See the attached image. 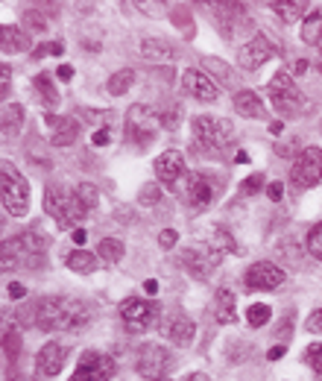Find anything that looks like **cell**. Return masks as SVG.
<instances>
[{
  "mask_svg": "<svg viewBox=\"0 0 322 381\" xmlns=\"http://www.w3.org/2000/svg\"><path fill=\"white\" fill-rule=\"evenodd\" d=\"M185 156L179 150H164L159 159H156V176L170 185V188H176V182L185 176Z\"/></svg>",
  "mask_w": 322,
  "mask_h": 381,
  "instance_id": "16",
  "label": "cell"
},
{
  "mask_svg": "<svg viewBox=\"0 0 322 381\" xmlns=\"http://www.w3.org/2000/svg\"><path fill=\"white\" fill-rule=\"evenodd\" d=\"M88 323V305L73 296H47L36 305V326L41 331H80Z\"/></svg>",
  "mask_w": 322,
  "mask_h": 381,
  "instance_id": "1",
  "label": "cell"
},
{
  "mask_svg": "<svg viewBox=\"0 0 322 381\" xmlns=\"http://www.w3.org/2000/svg\"><path fill=\"white\" fill-rule=\"evenodd\" d=\"M23 23H27V27H33V30H38V33L47 30V21H44V15H38V12H27V15H23Z\"/></svg>",
  "mask_w": 322,
  "mask_h": 381,
  "instance_id": "42",
  "label": "cell"
},
{
  "mask_svg": "<svg viewBox=\"0 0 322 381\" xmlns=\"http://www.w3.org/2000/svg\"><path fill=\"white\" fill-rule=\"evenodd\" d=\"M120 320L127 323V328H132V331H144V328H150L159 320V305L146 302V299H138V296H129V299L120 302Z\"/></svg>",
  "mask_w": 322,
  "mask_h": 381,
  "instance_id": "11",
  "label": "cell"
},
{
  "mask_svg": "<svg viewBox=\"0 0 322 381\" xmlns=\"http://www.w3.org/2000/svg\"><path fill=\"white\" fill-rule=\"evenodd\" d=\"M4 340H6V358H9V361H15V358H18V349H21V338H18V331H15V328H6Z\"/></svg>",
  "mask_w": 322,
  "mask_h": 381,
  "instance_id": "39",
  "label": "cell"
},
{
  "mask_svg": "<svg viewBox=\"0 0 322 381\" xmlns=\"http://www.w3.org/2000/svg\"><path fill=\"white\" fill-rule=\"evenodd\" d=\"M182 261H185V267H188V273H190V276H196V279H205V276H208V273L217 267L220 255H217V252L205 255L203 249H185V252H182Z\"/></svg>",
  "mask_w": 322,
  "mask_h": 381,
  "instance_id": "19",
  "label": "cell"
},
{
  "mask_svg": "<svg viewBox=\"0 0 322 381\" xmlns=\"http://www.w3.org/2000/svg\"><path fill=\"white\" fill-rule=\"evenodd\" d=\"M308 252H311L316 261H322V223H316V226L311 229V235H308Z\"/></svg>",
  "mask_w": 322,
  "mask_h": 381,
  "instance_id": "34",
  "label": "cell"
},
{
  "mask_svg": "<svg viewBox=\"0 0 322 381\" xmlns=\"http://www.w3.org/2000/svg\"><path fill=\"white\" fill-rule=\"evenodd\" d=\"M264 188V176L261 173H252L249 179H243V185H240V190L246 197H252V194H258V190Z\"/></svg>",
  "mask_w": 322,
  "mask_h": 381,
  "instance_id": "40",
  "label": "cell"
},
{
  "mask_svg": "<svg viewBox=\"0 0 322 381\" xmlns=\"http://www.w3.org/2000/svg\"><path fill=\"white\" fill-rule=\"evenodd\" d=\"M193 129V153L203 159H226V150L235 141V127L226 117L196 114L190 121Z\"/></svg>",
  "mask_w": 322,
  "mask_h": 381,
  "instance_id": "2",
  "label": "cell"
},
{
  "mask_svg": "<svg viewBox=\"0 0 322 381\" xmlns=\"http://www.w3.org/2000/svg\"><path fill=\"white\" fill-rule=\"evenodd\" d=\"M293 70H296V74H305V70H308V62H305V59H299V62L293 65Z\"/></svg>",
  "mask_w": 322,
  "mask_h": 381,
  "instance_id": "54",
  "label": "cell"
},
{
  "mask_svg": "<svg viewBox=\"0 0 322 381\" xmlns=\"http://www.w3.org/2000/svg\"><path fill=\"white\" fill-rule=\"evenodd\" d=\"M182 85H185V91L190 94V97L205 100V103H214L217 94H220L217 85L211 82V77L205 74V70H200V68H188L182 74Z\"/></svg>",
  "mask_w": 322,
  "mask_h": 381,
  "instance_id": "15",
  "label": "cell"
},
{
  "mask_svg": "<svg viewBox=\"0 0 322 381\" xmlns=\"http://www.w3.org/2000/svg\"><path fill=\"white\" fill-rule=\"evenodd\" d=\"M141 53H144L146 59L161 62V59H170V47H167L164 41H144V44H141Z\"/></svg>",
  "mask_w": 322,
  "mask_h": 381,
  "instance_id": "33",
  "label": "cell"
},
{
  "mask_svg": "<svg viewBox=\"0 0 322 381\" xmlns=\"http://www.w3.org/2000/svg\"><path fill=\"white\" fill-rule=\"evenodd\" d=\"M159 124H161V117L150 106L135 103L127 112V141L129 144H138V147H150L156 132H159Z\"/></svg>",
  "mask_w": 322,
  "mask_h": 381,
  "instance_id": "5",
  "label": "cell"
},
{
  "mask_svg": "<svg viewBox=\"0 0 322 381\" xmlns=\"http://www.w3.org/2000/svg\"><path fill=\"white\" fill-rule=\"evenodd\" d=\"M53 53H65V44H62V41H53V44H38L33 56H53Z\"/></svg>",
  "mask_w": 322,
  "mask_h": 381,
  "instance_id": "41",
  "label": "cell"
},
{
  "mask_svg": "<svg viewBox=\"0 0 322 381\" xmlns=\"http://www.w3.org/2000/svg\"><path fill=\"white\" fill-rule=\"evenodd\" d=\"M159 381H167V378H159Z\"/></svg>",
  "mask_w": 322,
  "mask_h": 381,
  "instance_id": "57",
  "label": "cell"
},
{
  "mask_svg": "<svg viewBox=\"0 0 322 381\" xmlns=\"http://www.w3.org/2000/svg\"><path fill=\"white\" fill-rule=\"evenodd\" d=\"M77 197L82 200V205H85V208H94V205H97V200H100V194H97V188H94L91 182H82V185L77 188Z\"/></svg>",
  "mask_w": 322,
  "mask_h": 381,
  "instance_id": "35",
  "label": "cell"
},
{
  "mask_svg": "<svg viewBox=\"0 0 322 381\" xmlns=\"http://www.w3.org/2000/svg\"><path fill=\"white\" fill-rule=\"evenodd\" d=\"M132 82H135V70H129V68H123V70H117L114 77H109V94L112 97H120V94H127L129 88H132Z\"/></svg>",
  "mask_w": 322,
  "mask_h": 381,
  "instance_id": "27",
  "label": "cell"
},
{
  "mask_svg": "<svg viewBox=\"0 0 322 381\" xmlns=\"http://www.w3.org/2000/svg\"><path fill=\"white\" fill-rule=\"evenodd\" d=\"M91 141H94L97 147H103V144H109V141H112V132H109V129L103 127V129H97V132L91 135Z\"/></svg>",
  "mask_w": 322,
  "mask_h": 381,
  "instance_id": "47",
  "label": "cell"
},
{
  "mask_svg": "<svg viewBox=\"0 0 322 381\" xmlns=\"http://www.w3.org/2000/svg\"><path fill=\"white\" fill-rule=\"evenodd\" d=\"M56 77H59L62 82H70V80H73V68H70V65H59V70H56Z\"/></svg>",
  "mask_w": 322,
  "mask_h": 381,
  "instance_id": "49",
  "label": "cell"
},
{
  "mask_svg": "<svg viewBox=\"0 0 322 381\" xmlns=\"http://www.w3.org/2000/svg\"><path fill=\"white\" fill-rule=\"evenodd\" d=\"M281 194H284V185H281V182H269V185H267V197H269L272 203H279Z\"/></svg>",
  "mask_w": 322,
  "mask_h": 381,
  "instance_id": "46",
  "label": "cell"
},
{
  "mask_svg": "<svg viewBox=\"0 0 322 381\" xmlns=\"http://www.w3.org/2000/svg\"><path fill=\"white\" fill-rule=\"evenodd\" d=\"M97 252H100V258L106 261V264H117L127 249H123V241H117V237H106V241H100V249Z\"/></svg>",
  "mask_w": 322,
  "mask_h": 381,
  "instance_id": "30",
  "label": "cell"
},
{
  "mask_svg": "<svg viewBox=\"0 0 322 381\" xmlns=\"http://www.w3.org/2000/svg\"><path fill=\"white\" fill-rule=\"evenodd\" d=\"M267 94H269L272 106H276V112H281V114H299L305 109L302 91L296 88V82H293V77L287 74V70H279V74L269 80Z\"/></svg>",
  "mask_w": 322,
  "mask_h": 381,
  "instance_id": "7",
  "label": "cell"
},
{
  "mask_svg": "<svg viewBox=\"0 0 322 381\" xmlns=\"http://www.w3.org/2000/svg\"><path fill=\"white\" fill-rule=\"evenodd\" d=\"M243 281L249 291H276L279 284H284V270L269 264V261H258V264L246 270Z\"/></svg>",
  "mask_w": 322,
  "mask_h": 381,
  "instance_id": "13",
  "label": "cell"
},
{
  "mask_svg": "<svg viewBox=\"0 0 322 381\" xmlns=\"http://www.w3.org/2000/svg\"><path fill=\"white\" fill-rule=\"evenodd\" d=\"M203 68H205V70H214V74L222 80V85H229V82H232V70H229L226 65H222L220 59H205Z\"/></svg>",
  "mask_w": 322,
  "mask_h": 381,
  "instance_id": "38",
  "label": "cell"
},
{
  "mask_svg": "<svg viewBox=\"0 0 322 381\" xmlns=\"http://www.w3.org/2000/svg\"><path fill=\"white\" fill-rule=\"evenodd\" d=\"M117 372V364L109 355H100V352H82L80 355V364H77V372L70 375V381H109L112 375Z\"/></svg>",
  "mask_w": 322,
  "mask_h": 381,
  "instance_id": "10",
  "label": "cell"
},
{
  "mask_svg": "<svg viewBox=\"0 0 322 381\" xmlns=\"http://www.w3.org/2000/svg\"><path fill=\"white\" fill-rule=\"evenodd\" d=\"M21 121H23V106H18V103H9L6 109H4V135H18V129H21Z\"/></svg>",
  "mask_w": 322,
  "mask_h": 381,
  "instance_id": "31",
  "label": "cell"
},
{
  "mask_svg": "<svg viewBox=\"0 0 322 381\" xmlns=\"http://www.w3.org/2000/svg\"><path fill=\"white\" fill-rule=\"evenodd\" d=\"M33 85H36L38 97H41V103H44L47 109H53V106L59 103V94H56V85H53V77H50V74H38Z\"/></svg>",
  "mask_w": 322,
  "mask_h": 381,
  "instance_id": "25",
  "label": "cell"
},
{
  "mask_svg": "<svg viewBox=\"0 0 322 381\" xmlns=\"http://www.w3.org/2000/svg\"><path fill=\"white\" fill-rule=\"evenodd\" d=\"M44 252H47V237L38 232H21L4 244V267H23L36 270L44 267Z\"/></svg>",
  "mask_w": 322,
  "mask_h": 381,
  "instance_id": "3",
  "label": "cell"
},
{
  "mask_svg": "<svg viewBox=\"0 0 322 381\" xmlns=\"http://www.w3.org/2000/svg\"><path fill=\"white\" fill-rule=\"evenodd\" d=\"M185 381H211V378H208V375H203V372H190Z\"/></svg>",
  "mask_w": 322,
  "mask_h": 381,
  "instance_id": "55",
  "label": "cell"
},
{
  "mask_svg": "<svg viewBox=\"0 0 322 381\" xmlns=\"http://www.w3.org/2000/svg\"><path fill=\"white\" fill-rule=\"evenodd\" d=\"M214 302H217V320H220L222 326H232V323L237 320V314H235V294L226 291V288H220Z\"/></svg>",
  "mask_w": 322,
  "mask_h": 381,
  "instance_id": "23",
  "label": "cell"
},
{
  "mask_svg": "<svg viewBox=\"0 0 322 381\" xmlns=\"http://www.w3.org/2000/svg\"><path fill=\"white\" fill-rule=\"evenodd\" d=\"M0 33H4V50H6V53H12V50H27V47H30V36L23 33V30L4 27Z\"/></svg>",
  "mask_w": 322,
  "mask_h": 381,
  "instance_id": "28",
  "label": "cell"
},
{
  "mask_svg": "<svg viewBox=\"0 0 322 381\" xmlns=\"http://www.w3.org/2000/svg\"><path fill=\"white\" fill-rule=\"evenodd\" d=\"M281 129H284V124H279V121H276V124H269V132H272V135H279Z\"/></svg>",
  "mask_w": 322,
  "mask_h": 381,
  "instance_id": "56",
  "label": "cell"
},
{
  "mask_svg": "<svg viewBox=\"0 0 322 381\" xmlns=\"http://www.w3.org/2000/svg\"><path fill=\"white\" fill-rule=\"evenodd\" d=\"M176 194H179L182 203L190 205L193 211H205V208L211 205V200H214V188H211V182H208L203 173L188 171V173L176 182Z\"/></svg>",
  "mask_w": 322,
  "mask_h": 381,
  "instance_id": "8",
  "label": "cell"
},
{
  "mask_svg": "<svg viewBox=\"0 0 322 381\" xmlns=\"http://www.w3.org/2000/svg\"><path fill=\"white\" fill-rule=\"evenodd\" d=\"M319 38H322V15L311 12L302 23V41L305 44H319Z\"/></svg>",
  "mask_w": 322,
  "mask_h": 381,
  "instance_id": "29",
  "label": "cell"
},
{
  "mask_svg": "<svg viewBox=\"0 0 322 381\" xmlns=\"http://www.w3.org/2000/svg\"><path fill=\"white\" fill-rule=\"evenodd\" d=\"M47 124L53 127V147H70L73 141L80 138V124L73 121V117H53L47 114Z\"/></svg>",
  "mask_w": 322,
  "mask_h": 381,
  "instance_id": "18",
  "label": "cell"
},
{
  "mask_svg": "<svg viewBox=\"0 0 322 381\" xmlns=\"http://www.w3.org/2000/svg\"><path fill=\"white\" fill-rule=\"evenodd\" d=\"M68 267L73 273H94L97 270V258L88 252V249H73L68 255Z\"/></svg>",
  "mask_w": 322,
  "mask_h": 381,
  "instance_id": "26",
  "label": "cell"
},
{
  "mask_svg": "<svg viewBox=\"0 0 322 381\" xmlns=\"http://www.w3.org/2000/svg\"><path fill=\"white\" fill-rule=\"evenodd\" d=\"M272 56V44L267 41V36H252L249 41H246L243 47H240V53H237V65L243 68V70H258L267 59Z\"/></svg>",
  "mask_w": 322,
  "mask_h": 381,
  "instance_id": "14",
  "label": "cell"
},
{
  "mask_svg": "<svg viewBox=\"0 0 322 381\" xmlns=\"http://www.w3.org/2000/svg\"><path fill=\"white\" fill-rule=\"evenodd\" d=\"M0 185H4V208L9 218H23L30 211V185L18 171H12L9 164H4L0 171Z\"/></svg>",
  "mask_w": 322,
  "mask_h": 381,
  "instance_id": "6",
  "label": "cell"
},
{
  "mask_svg": "<svg viewBox=\"0 0 322 381\" xmlns=\"http://www.w3.org/2000/svg\"><path fill=\"white\" fill-rule=\"evenodd\" d=\"M77 114L88 117V121H97V124H109V121H112V112H91V109H77Z\"/></svg>",
  "mask_w": 322,
  "mask_h": 381,
  "instance_id": "43",
  "label": "cell"
},
{
  "mask_svg": "<svg viewBox=\"0 0 322 381\" xmlns=\"http://www.w3.org/2000/svg\"><path fill=\"white\" fill-rule=\"evenodd\" d=\"M269 317H272V308H269V305H264V302L249 305V311H246V320H249V326H252V328L267 326V323H269Z\"/></svg>",
  "mask_w": 322,
  "mask_h": 381,
  "instance_id": "32",
  "label": "cell"
},
{
  "mask_svg": "<svg viewBox=\"0 0 322 381\" xmlns=\"http://www.w3.org/2000/svg\"><path fill=\"white\" fill-rule=\"evenodd\" d=\"M205 247H211L217 255H222V252H235V249H237L232 232H229V229H222V226H214V229H211V241H208Z\"/></svg>",
  "mask_w": 322,
  "mask_h": 381,
  "instance_id": "24",
  "label": "cell"
},
{
  "mask_svg": "<svg viewBox=\"0 0 322 381\" xmlns=\"http://www.w3.org/2000/svg\"><path fill=\"white\" fill-rule=\"evenodd\" d=\"M308 331H313V335H316V331H319V335H322V308H316V311L308 317Z\"/></svg>",
  "mask_w": 322,
  "mask_h": 381,
  "instance_id": "45",
  "label": "cell"
},
{
  "mask_svg": "<svg viewBox=\"0 0 322 381\" xmlns=\"http://www.w3.org/2000/svg\"><path fill=\"white\" fill-rule=\"evenodd\" d=\"M232 103H235L237 114H243V117H264V103L258 100V94H255V91H249V88L237 91Z\"/></svg>",
  "mask_w": 322,
  "mask_h": 381,
  "instance_id": "22",
  "label": "cell"
},
{
  "mask_svg": "<svg viewBox=\"0 0 322 381\" xmlns=\"http://www.w3.org/2000/svg\"><path fill=\"white\" fill-rule=\"evenodd\" d=\"M6 291H9V296H12V299H21L23 294H27V288H23L21 281H9V288H6Z\"/></svg>",
  "mask_w": 322,
  "mask_h": 381,
  "instance_id": "48",
  "label": "cell"
},
{
  "mask_svg": "<svg viewBox=\"0 0 322 381\" xmlns=\"http://www.w3.org/2000/svg\"><path fill=\"white\" fill-rule=\"evenodd\" d=\"M281 355H284V346H272V349H269V361H279Z\"/></svg>",
  "mask_w": 322,
  "mask_h": 381,
  "instance_id": "53",
  "label": "cell"
},
{
  "mask_svg": "<svg viewBox=\"0 0 322 381\" xmlns=\"http://www.w3.org/2000/svg\"><path fill=\"white\" fill-rule=\"evenodd\" d=\"M269 9L276 12L284 23H296V21H302V18L311 15L308 12V4H302V0H272Z\"/></svg>",
  "mask_w": 322,
  "mask_h": 381,
  "instance_id": "21",
  "label": "cell"
},
{
  "mask_svg": "<svg viewBox=\"0 0 322 381\" xmlns=\"http://www.w3.org/2000/svg\"><path fill=\"white\" fill-rule=\"evenodd\" d=\"M193 335H196V326L185 314H176V317L167 323V338L176 343V346H190L193 343Z\"/></svg>",
  "mask_w": 322,
  "mask_h": 381,
  "instance_id": "20",
  "label": "cell"
},
{
  "mask_svg": "<svg viewBox=\"0 0 322 381\" xmlns=\"http://www.w3.org/2000/svg\"><path fill=\"white\" fill-rule=\"evenodd\" d=\"M159 200H161V188H159L156 182H146V185L141 188L138 203H141V205H153V203H159Z\"/></svg>",
  "mask_w": 322,
  "mask_h": 381,
  "instance_id": "36",
  "label": "cell"
},
{
  "mask_svg": "<svg viewBox=\"0 0 322 381\" xmlns=\"http://www.w3.org/2000/svg\"><path fill=\"white\" fill-rule=\"evenodd\" d=\"M85 241H88V237H85V232H82V229H73V244H80V247H82Z\"/></svg>",
  "mask_w": 322,
  "mask_h": 381,
  "instance_id": "52",
  "label": "cell"
},
{
  "mask_svg": "<svg viewBox=\"0 0 322 381\" xmlns=\"http://www.w3.org/2000/svg\"><path fill=\"white\" fill-rule=\"evenodd\" d=\"M65 355H68V349L62 346V343H44L41 349H38V358H36V370L41 372V375H59L62 372V367H65Z\"/></svg>",
  "mask_w": 322,
  "mask_h": 381,
  "instance_id": "17",
  "label": "cell"
},
{
  "mask_svg": "<svg viewBox=\"0 0 322 381\" xmlns=\"http://www.w3.org/2000/svg\"><path fill=\"white\" fill-rule=\"evenodd\" d=\"M9 77H12V68L4 65V100H9Z\"/></svg>",
  "mask_w": 322,
  "mask_h": 381,
  "instance_id": "50",
  "label": "cell"
},
{
  "mask_svg": "<svg viewBox=\"0 0 322 381\" xmlns=\"http://www.w3.org/2000/svg\"><path fill=\"white\" fill-rule=\"evenodd\" d=\"M290 182L296 188H313L322 182V147H305L290 168Z\"/></svg>",
  "mask_w": 322,
  "mask_h": 381,
  "instance_id": "9",
  "label": "cell"
},
{
  "mask_svg": "<svg viewBox=\"0 0 322 381\" xmlns=\"http://www.w3.org/2000/svg\"><path fill=\"white\" fill-rule=\"evenodd\" d=\"M44 211L59 223L62 232L73 229L80 220H85L88 208L82 205V200L77 194H70L62 185H47V194H44Z\"/></svg>",
  "mask_w": 322,
  "mask_h": 381,
  "instance_id": "4",
  "label": "cell"
},
{
  "mask_svg": "<svg viewBox=\"0 0 322 381\" xmlns=\"http://www.w3.org/2000/svg\"><path fill=\"white\" fill-rule=\"evenodd\" d=\"M305 361L311 364L313 372L322 375V343H311V346L305 349Z\"/></svg>",
  "mask_w": 322,
  "mask_h": 381,
  "instance_id": "37",
  "label": "cell"
},
{
  "mask_svg": "<svg viewBox=\"0 0 322 381\" xmlns=\"http://www.w3.org/2000/svg\"><path fill=\"white\" fill-rule=\"evenodd\" d=\"M167 367H170V355H167L164 346H159V343H144V346L138 349L135 370H138V375H144L146 381L164 378Z\"/></svg>",
  "mask_w": 322,
  "mask_h": 381,
  "instance_id": "12",
  "label": "cell"
},
{
  "mask_svg": "<svg viewBox=\"0 0 322 381\" xmlns=\"http://www.w3.org/2000/svg\"><path fill=\"white\" fill-rule=\"evenodd\" d=\"M176 241H179V235L173 232V229H164V232L159 235V244H161L164 249H173V247H176Z\"/></svg>",
  "mask_w": 322,
  "mask_h": 381,
  "instance_id": "44",
  "label": "cell"
},
{
  "mask_svg": "<svg viewBox=\"0 0 322 381\" xmlns=\"http://www.w3.org/2000/svg\"><path fill=\"white\" fill-rule=\"evenodd\" d=\"M144 291L150 294V296H156V294H159V281H156V279H146V281H144Z\"/></svg>",
  "mask_w": 322,
  "mask_h": 381,
  "instance_id": "51",
  "label": "cell"
}]
</instances>
